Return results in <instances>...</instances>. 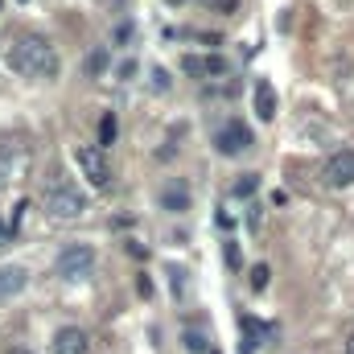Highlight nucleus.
<instances>
[{"mask_svg":"<svg viewBox=\"0 0 354 354\" xmlns=\"http://www.w3.org/2000/svg\"><path fill=\"white\" fill-rule=\"evenodd\" d=\"M8 62L21 79H54L58 75V54L41 33H21L8 46Z\"/></svg>","mask_w":354,"mask_h":354,"instance_id":"obj_1","label":"nucleus"},{"mask_svg":"<svg viewBox=\"0 0 354 354\" xmlns=\"http://www.w3.org/2000/svg\"><path fill=\"white\" fill-rule=\"evenodd\" d=\"M91 272H95V252H91L87 243H71V248H62V256L54 260V276L66 280V284L87 280Z\"/></svg>","mask_w":354,"mask_h":354,"instance_id":"obj_2","label":"nucleus"},{"mask_svg":"<svg viewBox=\"0 0 354 354\" xmlns=\"http://www.w3.org/2000/svg\"><path fill=\"white\" fill-rule=\"evenodd\" d=\"M46 210H50V218H83V210H87V198H83V189H75L71 181H54L50 185V194H46Z\"/></svg>","mask_w":354,"mask_h":354,"instance_id":"obj_3","label":"nucleus"},{"mask_svg":"<svg viewBox=\"0 0 354 354\" xmlns=\"http://www.w3.org/2000/svg\"><path fill=\"white\" fill-rule=\"evenodd\" d=\"M214 149H218L223 157H239V153H248V149H252V128L239 124V120H227V124L214 132Z\"/></svg>","mask_w":354,"mask_h":354,"instance_id":"obj_4","label":"nucleus"},{"mask_svg":"<svg viewBox=\"0 0 354 354\" xmlns=\"http://www.w3.org/2000/svg\"><path fill=\"white\" fill-rule=\"evenodd\" d=\"M79 165H83V174L95 189H107L111 185V165H107V157H103V149H79Z\"/></svg>","mask_w":354,"mask_h":354,"instance_id":"obj_5","label":"nucleus"},{"mask_svg":"<svg viewBox=\"0 0 354 354\" xmlns=\"http://www.w3.org/2000/svg\"><path fill=\"white\" fill-rule=\"evenodd\" d=\"M326 185H334V189L354 185V149H342L326 161Z\"/></svg>","mask_w":354,"mask_h":354,"instance_id":"obj_6","label":"nucleus"},{"mask_svg":"<svg viewBox=\"0 0 354 354\" xmlns=\"http://www.w3.org/2000/svg\"><path fill=\"white\" fill-rule=\"evenodd\" d=\"M91 338L87 330H79V326H62L58 334H54V354H87Z\"/></svg>","mask_w":354,"mask_h":354,"instance_id":"obj_7","label":"nucleus"},{"mask_svg":"<svg viewBox=\"0 0 354 354\" xmlns=\"http://www.w3.org/2000/svg\"><path fill=\"white\" fill-rule=\"evenodd\" d=\"M185 75H194V79H223L227 75V62L223 58H185Z\"/></svg>","mask_w":354,"mask_h":354,"instance_id":"obj_8","label":"nucleus"},{"mask_svg":"<svg viewBox=\"0 0 354 354\" xmlns=\"http://www.w3.org/2000/svg\"><path fill=\"white\" fill-rule=\"evenodd\" d=\"M25 280H29V272L21 264H0V301L4 297H17L25 288Z\"/></svg>","mask_w":354,"mask_h":354,"instance_id":"obj_9","label":"nucleus"},{"mask_svg":"<svg viewBox=\"0 0 354 354\" xmlns=\"http://www.w3.org/2000/svg\"><path fill=\"white\" fill-rule=\"evenodd\" d=\"M252 99H256V115H260V120H276V87H272L268 79L256 83Z\"/></svg>","mask_w":354,"mask_h":354,"instance_id":"obj_10","label":"nucleus"},{"mask_svg":"<svg viewBox=\"0 0 354 354\" xmlns=\"http://www.w3.org/2000/svg\"><path fill=\"white\" fill-rule=\"evenodd\" d=\"M239 326H243V346H239V354H256V342L264 338V326L256 317H243Z\"/></svg>","mask_w":354,"mask_h":354,"instance_id":"obj_11","label":"nucleus"},{"mask_svg":"<svg viewBox=\"0 0 354 354\" xmlns=\"http://www.w3.org/2000/svg\"><path fill=\"white\" fill-rule=\"evenodd\" d=\"M83 71H87L91 79H95V75H103V71H107V50H91L87 62H83Z\"/></svg>","mask_w":354,"mask_h":354,"instance_id":"obj_12","label":"nucleus"},{"mask_svg":"<svg viewBox=\"0 0 354 354\" xmlns=\"http://www.w3.org/2000/svg\"><path fill=\"white\" fill-rule=\"evenodd\" d=\"M111 140H115V115H111V111H107V115H103V120H99V145H103V149H107V145H111Z\"/></svg>","mask_w":354,"mask_h":354,"instance_id":"obj_13","label":"nucleus"},{"mask_svg":"<svg viewBox=\"0 0 354 354\" xmlns=\"http://www.w3.org/2000/svg\"><path fill=\"white\" fill-rule=\"evenodd\" d=\"M181 342H185V351L206 354V338H202V334H194V330H185V338H181Z\"/></svg>","mask_w":354,"mask_h":354,"instance_id":"obj_14","label":"nucleus"},{"mask_svg":"<svg viewBox=\"0 0 354 354\" xmlns=\"http://www.w3.org/2000/svg\"><path fill=\"white\" fill-rule=\"evenodd\" d=\"M252 288H256V292H264V288H268V268L264 264L252 268Z\"/></svg>","mask_w":354,"mask_h":354,"instance_id":"obj_15","label":"nucleus"},{"mask_svg":"<svg viewBox=\"0 0 354 354\" xmlns=\"http://www.w3.org/2000/svg\"><path fill=\"white\" fill-rule=\"evenodd\" d=\"M248 194H256V177L248 174L243 181H235V198H248Z\"/></svg>","mask_w":354,"mask_h":354,"instance_id":"obj_16","label":"nucleus"},{"mask_svg":"<svg viewBox=\"0 0 354 354\" xmlns=\"http://www.w3.org/2000/svg\"><path fill=\"white\" fill-rule=\"evenodd\" d=\"M153 87H157V91H169V75H165V71H161V66H157V71H153Z\"/></svg>","mask_w":354,"mask_h":354,"instance_id":"obj_17","label":"nucleus"},{"mask_svg":"<svg viewBox=\"0 0 354 354\" xmlns=\"http://www.w3.org/2000/svg\"><path fill=\"white\" fill-rule=\"evenodd\" d=\"M165 202H169L174 210H181V206H185V194H181V189H169V194H165Z\"/></svg>","mask_w":354,"mask_h":354,"instance_id":"obj_18","label":"nucleus"},{"mask_svg":"<svg viewBox=\"0 0 354 354\" xmlns=\"http://www.w3.org/2000/svg\"><path fill=\"white\" fill-rule=\"evenodd\" d=\"M227 264L239 268V248H235V243H227Z\"/></svg>","mask_w":354,"mask_h":354,"instance_id":"obj_19","label":"nucleus"},{"mask_svg":"<svg viewBox=\"0 0 354 354\" xmlns=\"http://www.w3.org/2000/svg\"><path fill=\"white\" fill-rule=\"evenodd\" d=\"M4 354H33V351H29V346H8Z\"/></svg>","mask_w":354,"mask_h":354,"instance_id":"obj_20","label":"nucleus"},{"mask_svg":"<svg viewBox=\"0 0 354 354\" xmlns=\"http://www.w3.org/2000/svg\"><path fill=\"white\" fill-rule=\"evenodd\" d=\"M346 354H354V334H351V338H346Z\"/></svg>","mask_w":354,"mask_h":354,"instance_id":"obj_21","label":"nucleus"}]
</instances>
